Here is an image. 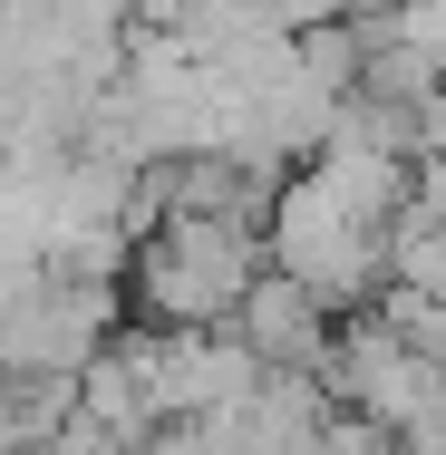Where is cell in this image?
<instances>
[{
	"instance_id": "6da1fadb",
	"label": "cell",
	"mask_w": 446,
	"mask_h": 455,
	"mask_svg": "<svg viewBox=\"0 0 446 455\" xmlns=\"http://www.w3.org/2000/svg\"><path fill=\"white\" fill-rule=\"evenodd\" d=\"M272 272L263 213H166L136 262H126V291L146 310V330H233L243 291Z\"/></svg>"
},
{
	"instance_id": "7a4b0ae2",
	"label": "cell",
	"mask_w": 446,
	"mask_h": 455,
	"mask_svg": "<svg viewBox=\"0 0 446 455\" xmlns=\"http://www.w3.org/2000/svg\"><path fill=\"white\" fill-rule=\"evenodd\" d=\"M388 233H398V223L350 213L311 165H291V184L272 194V213H263L272 272H291L301 291H320L330 310H369V300L388 291Z\"/></svg>"
},
{
	"instance_id": "3957f363",
	"label": "cell",
	"mask_w": 446,
	"mask_h": 455,
	"mask_svg": "<svg viewBox=\"0 0 446 455\" xmlns=\"http://www.w3.org/2000/svg\"><path fill=\"white\" fill-rule=\"evenodd\" d=\"M330 397L350 407V417H369V427H388V436H408V427H427L446 407V359H427L418 339H398L378 310H359L350 330L330 339Z\"/></svg>"
},
{
	"instance_id": "277c9868",
	"label": "cell",
	"mask_w": 446,
	"mask_h": 455,
	"mask_svg": "<svg viewBox=\"0 0 446 455\" xmlns=\"http://www.w3.org/2000/svg\"><path fill=\"white\" fill-rule=\"evenodd\" d=\"M233 330H243V349H253L263 368H330V339H340V310H330L320 291H301L291 272H263L253 291H243Z\"/></svg>"
}]
</instances>
